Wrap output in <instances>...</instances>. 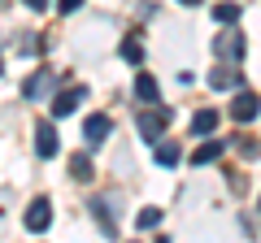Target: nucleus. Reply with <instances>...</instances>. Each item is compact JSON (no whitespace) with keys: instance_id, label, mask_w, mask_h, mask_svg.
I'll list each match as a JSON object with an SVG mask.
<instances>
[{"instance_id":"1","label":"nucleus","mask_w":261,"mask_h":243,"mask_svg":"<svg viewBox=\"0 0 261 243\" xmlns=\"http://www.w3.org/2000/svg\"><path fill=\"white\" fill-rule=\"evenodd\" d=\"M170 117H174V113H170L166 104H144V113L135 117V131H140V139H144V143H157L161 135H166Z\"/></svg>"},{"instance_id":"2","label":"nucleus","mask_w":261,"mask_h":243,"mask_svg":"<svg viewBox=\"0 0 261 243\" xmlns=\"http://www.w3.org/2000/svg\"><path fill=\"white\" fill-rule=\"evenodd\" d=\"M214 52L222 56V61H244V52H248V44H244L240 31H226V35L214 39Z\"/></svg>"},{"instance_id":"3","label":"nucleus","mask_w":261,"mask_h":243,"mask_svg":"<svg viewBox=\"0 0 261 243\" xmlns=\"http://www.w3.org/2000/svg\"><path fill=\"white\" fill-rule=\"evenodd\" d=\"M109 135H113V122L105 117V113H92V117L83 122V139H87V148H100Z\"/></svg>"},{"instance_id":"4","label":"nucleus","mask_w":261,"mask_h":243,"mask_svg":"<svg viewBox=\"0 0 261 243\" xmlns=\"http://www.w3.org/2000/svg\"><path fill=\"white\" fill-rule=\"evenodd\" d=\"M22 222H27V230H31V234H44L48 226H53V204H48V200L39 196L35 204L27 208V217H22Z\"/></svg>"},{"instance_id":"5","label":"nucleus","mask_w":261,"mask_h":243,"mask_svg":"<svg viewBox=\"0 0 261 243\" xmlns=\"http://www.w3.org/2000/svg\"><path fill=\"white\" fill-rule=\"evenodd\" d=\"M83 96H87V87H70V92H57V96H53V117H70V113L83 104Z\"/></svg>"},{"instance_id":"6","label":"nucleus","mask_w":261,"mask_h":243,"mask_svg":"<svg viewBox=\"0 0 261 243\" xmlns=\"http://www.w3.org/2000/svg\"><path fill=\"white\" fill-rule=\"evenodd\" d=\"M135 100H140V104H161L157 78H152L148 70H140V74H135Z\"/></svg>"},{"instance_id":"7","label":"nucleus","mask_w":261,"mask_h":243,"mask_svg":"<svg viewBox=\"0 0 261 243\" xmlns=\"http://www.w3.org/2000/svg\"><path fill=\"white\" fill-rule=\"evenodd\" d=\"M53 83H57V78L48 74V70H39V74H31L27 83H22V96H27V100H39V96L53 92Z\"/></svg>"},{"instance_id":"8","label":"nucleus","mask_w":261,"mask_h":243,"mask_svg":"<svg viewBox=\"0 0 261 243\" xmlns=\"http://www.w3.org/2000/svg\"><path fill=\"white\" fill-rule=\"evenodd\" d=\"M35 152L39 157H57V131L53 126H48V122H35Z\"/></svg>"},{"instance_id":"9","label":"nucleus","mask_w":261,"mask_h":243,"mask_svg":"<svg viewBox=\"0 0 261 243\" xmlns=\"http://www.w3.org/2000/svg\"><path fill=\"white\" fill-rule=\"evenodd\" d=\"M231 117L235 122H252V117H257V96L240 92V96H235V104H231Z\"/></svg>"},{"instance_id":"10","label":"nucleus","mask_w":261,"mask_h":243,"mask_svg":"<svg viewBox=\"0 0 261 243\" xmlns=\"http://www.w3.org/2000/svg\"><path fill=\"white\" fill-rule=\"evenodd\" d=\"M118 52H122V61H126V66H135V70L144 66V44H140V35H126Z\"/></svg>"},{"instance_id":"11","label":"nucleus","mask_w":261,"mask_h":243,"mask_svg":"<svg viewBox=\"0 0 261 243\" xmlns=\"http://www.w3.org/2000/svg\"><path fill=\"white\" fill-rule=\"evenodd\" d=\"M214 131H218V113H214V109H200V113L192 117V135L205 139V135H214Z\"/></svg>"},{"instance_id":"12","label":"nucleus","mask_w":261,"mask_h":243,"mask_svg":"<svg viewBox=\"0 0 261 243\" xmlns=\"http://www.w3.org/2000/svg\"><path fill=\"white\" fill-rule=\"evenodd\" d=\"M70 178H74V183H92V157H87V152H74V157H70Z\"/></svg>"},{"instance_id":"13","label":"nucleus","mask_w":261,"mask_h":243,"mask_svg":"<svg viewBox=\"0 0 261 243\" xmlns=\"http://www.w3.org/2000/svg\"><path fill=\"white\" fill-rule=\"evenodd\" d=\"M178 161H183V152H178V143H170V139H157V165L174 169Z\"/></svg>"},{"instance_id":"14","label":"nucleus","mask_w":261,"mask_h":243,"mask_svg":"<svg viewBox=\"0 0 261 243\" xmlns=\"http://www.w3.org/2000/svg\"><path fill=\"white\" fill-rule=\"evenodd\" d=\"M209 87H218V92H226V87H240V70H231V66L214 70V74H209Z\"/></svg>"},{"instance_id":"15","label":"nucleus","mask_w":261,"mask_h":243,"mask_svg":"<svg viewBox=\"0 0 261 243\" xmlns=\"http://www.w3.org/2000/svg\"><path fill=\"white\" fill-rule=\"evenodd\" d=\"M218 157H222V143H200V148H196L192 152V165H209V161H218Z\"/></svg>"},{"instance_id":"16","label":"nucleus","mask_w":261,"mask_h":243,"mask_svg":"<svg viewBox=\"0 0 261 243\" xmlns=\"http://www.w3.org/2000/svg\"><path fill=\"white\" fill-rule=\"evenodd\" d=\"M235 18H240V5H235V0H222V5H214V22H222V26H231Z\"/></svg>"},{"instance_id":"17","label":"nucleus","mask_w":261,"mask_h":243,"mask_svg":"<svg viewBox=\"0 0 261 243\" xmlns=\"http://www.w3.org/2000/svg\"><path fill=\"white\" fill-rule=\"evenodd\" d=\"M161 226V208H140L135 213V230H157Z\"/></svg>"},{"instance_id":"18","label":"nucleus","mask_w":261,"mask_h":243,"mask_svg":"<svg viewBox=\"0 0 261 243\" xmlns=\"http://www.w3.org/2000/svg\"><path fill=\"white\" fill-rule=\"evenodd\" d=\"M39 48H44V39H31V35H22V39H18V52H27V56H31V52H39Z\"/></svg>"},{"instance_id":"19","label":"nucleus","mask_w":261,"mask_h":243,"mask_svg":"<svg viewBox=\"0 0 261 243\" xmlns=\"http://www.w3.org/2000/svg\"><path fill=\"white\" fill-rule=\"evenodd\" d=\"M83 9V0H61V13H79Z\"/></svg>"},{"instance_id":"20","label":"nucleus","mask_w":261,"mask_h":243,"mask_svg":"<svg viewBox=\"0 0 261 243\" xmlns=\"http://www.w3.org/2000/svg\"><path fill=\"white\" fill-rule=\"evenodd\" d=\"M22 5H27V9H35V13H44V9H48V0H22Z\"/></svg>"},{"instance_id":"21","label":"nucleus","mask_w":261,"mask_h":243,"mask_svg":"<svg viewBox=\"0 0 261 243\" xmlns=\"http://www.w3.org/2000/svg\"><path fill=\"white\" fill-rule=\"evenodd\" d=\"M178 5H200V0H178Z\"/></svg>"},{"instance_id":"22","label":"nucleus","mask_w":261,"mask_h":243,"mask_svg":"<svg viewBox=\"0 0 261 243\" xmlns=\"http://www.w3.org/2000/svg\"><path fill=\"white\" fill-rule=\"evenodd\" d=\"M0 74H5V52H0Z\"/></svg>"},{"instance_id":"23","label":"nucleus","mask_w":261,"mask_h":243,"mask_svg":"<svg viewBox=\"0 0 261 243\" xmlns=\"http://www.w3.org/2000/svg\"><path fill=\"white\" fill-rule=\"evenodd\" d=\"M157 243H170V239H157Z\"/></svg>"}]
</instances>
